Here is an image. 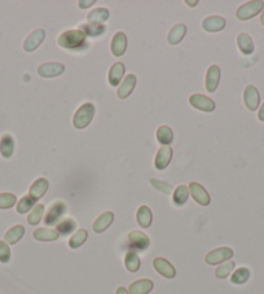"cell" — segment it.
I'll use <instances>...</instances> for the list:
<instances>
[{"mask_svg":"<svg viewBox=\"0 0 264 294\" xmlns=\"http://www.w3.org/2000/svg\"><path fill=\"white\" fill-rule=\"evenodd\" d=\"M86 38L87 36L80 30H69L61 34L60 38L57 39V43L61 48L75 51V49H82L87 47Z\"/></svg>","mask_w":264,"mask_h":294,"instance_id":"cell-1","label":"cell"},{"mask_svg":"<svg viewBox=\"0 0 264 294\" xmlns=\"http://www.w3.org/2000/svg\"><path fill=\"white\" fill-rule=\"evenodd\" d=\"M95 115V105L91 103H86L78 108L73 118V125L76 130H83V128L88 127L91 121L93 120Z\"/></svg>","mask_w":264,"mask_h":294,"instance_id":"cell-2","label":"cell"},{"mask_svg":"<svg viewBox=\"0 0 264 294\" xmlns=\"http://www.w3.org/2000/svg\"><path fill=\"white\" fill-rule=\"evenodd\" d=\"M264 8V3L261 0H253V2H248L243 6H241L240 8L237 9L236 17L240 21H248L251 19L253 17H255L256 14H259L261 12V9Z\"/></svg>","mask_w":264,"mask_h":294,"instance_id":"cell-3","label":"cell"},{"mask_svg":"<svg viewBox=\"0 0 264 294\" xmlns=\"http://www.w3.org/2000/svg\"><path fill=\"white\" fill-rule=\"evenodd\" d=\"M233 256V250H232L231 248H228V246L214 249V250H211L206 256V263L210 264V266H215V264L228 262Z\"/></svg>","mask_w":264,"mask_h":294,"instance_id":"cell-4","label":"cell"},{"mask_svg":"<svg viewBox=\"0 0 264 294\" xmlns=\"http://www.w3.org/2000/svg\"><path fill=\"white\" fill-rule=\"evenodd\" d=\"M66 210H68V207H66V205L64 204V202H55V204L49 207L48 212H47L46 217H44V223H46L47 226L58 224V221L65 215Z\"/></svg>","mask_w":264,"mask_h":294,"instance_id":"cell-5","label":"cell"},{"mask_svg":"<svg viewBox=\"0 0 264 294\" xmlns=\"http://www.w3.org/2000/svg\"><path fill=\"white\" fill-rule=\"evenodd\" d=\"M189 103L193 108L201 110V112H214L215 110V103L207 96L201 95V93H194L189 97Z\"/></svg>","mask_w":264,"mask_h":294,"instance_id":"cell-6","label":"cell"},{"mask_svg":"<svg viewBox=\"0 0 264 294\" xmlns=\"http://www.w3.org/2000/svg\"><path fill=\"white\" fill-rule=\"evenodd\" d=\"M65 66L60 63H46L38 68V74L42 78H56L64 74Z\"/></svg>","mask_w":264,"mask_h":294,"instance_id":"cell-7","label":"cell"},{"mask_svg":"<svg viewBox=\"0 0 264 294\" xmlns=\"http://www.w3.org/2000/svg\"><path fill=\"white\" fill-rule=\"evenodd\" d=\"M243 103H245L246 108L251 112H255L258 109L259 104H260V95H259V91L256 90L255 86H246L245 91H243Z\"/></svg>","mask_w":264,"mask_h":294,"instance_id":"cell-8","label":"cell"},{"mask_svg":"<svg viewBox=\"0 0 264 294\" xmlns=\"http://www.w3.org/2000/svg\"><path fill=\"white\" fill-rule=\"evenodd\" d=\"M188 188H189V193L192 194V197H193L194 201H196L197 204H199L201 206H209L210 201H211L210 194L207 193L206 189H205L199 183L196 182L191 183Z\"/></svg>","mask_w":264,"mask_h":294,"instance_id":"cell-9","label":"cell"},{"mask_svg":"<svg viewBox=\"0 0 264 294\" xmlns=\"http://www.w3.org/2000/svg\"><path fill=\"white\" fill-rule=\"evenodd\" d=\"M128 240H130L131 245L134 246L136 250L145 251L150 246V239L140 231L130 232L128 233Z\"/></svg>","mask_w":264,"mask_h":294,"instance_id":"cell-10","label":"cell"},{"mask_svg":"<svg viewBox=\"0 0 264 294\" xmlns=\"http://www.w3.org/2000/svg\"><path fill=\"white\" fill-rule=\"evenodd\" d=\"M44 38H46V31L43 29H36L34 30L30 35L26 38L24 43L25 52H34L42 43H43Z\"/></svg>","mask_w":264,"mask_h":294,"instance_id":"cell-11","label":"cell"},{"mask_svg":"<svg viewBox=\"0 0 264 294\" xmlns=\"http://www.w3.org/2000/svg\"><path fill=\"white\" fill-rule=\"evenodd\" d=\"M153 266H154L155 271H157L159 275H162L166 279H174L176 276V270L175 267L170 263L167 259L165 258H155L153 261Z\"/></svg>","mask_w":264,"mask_h":294,"instance_id":"cell-12","label":"cell"},{"mask_svg":"<svg viewBox=\"0 0 264 294\" xmlns=\"http://www.w3.org/2000/svg\"><path fill=\"white\" fill-rule=\"evenodd\" d=\"M226 19L220 16H210L202 22V29L207 33H219L226 28Z\"/></svg>","mask_w":264,"mask_h":294,"instance_id":"cell-13","label":"cell"},{"mask_svg":"<svg viewBox=\"0 0 264 294\" xmlns=\"http://www.w3.org/2000/svg\"><path fill=\"white\" fill-rule=\"evenodd\" d=\"M172 158V148L170 145H164L161 149L158 150L155 155L154 166L157 170H165L170 165Z\"/></svg>","mask_w":264,"mask_h":294,"instance_id":"cell-14","label":"cell"},{"mask_svg":"<svg viewBox=\"0 0 264 294\" xmlns=\"http://www.w3.org/2000/svg\"><path fill=\"white\" fill-rule=\"evenodd\" d=\"M220 82V68L218 65H211L206 73V90L209 92H215Z\"/></svg>","mask_w":264,"mask_h":294,"instance_id":"cell-15","label":"cell"},{"mask_svg":"<svg viewBox=\"0 0 264 294\" xmlns=\"http://www.w3.org/2000/svg\"><path fill=\"white\" fill-rule=\"evenodd\" d=\"M127 48V36L122 31H118L113 36L112 44H110V49H112V53L115 57H120L126 52Z\"/></svg>","mask_w":264,"mask_h":294,"instance_id":"cell-16","label":"cell"},{"mask_svg":"<svg viewBox=\"0 0 264 294\" xmlns=\"http://www.w3.org/2000/svg\"><path fill=\"white\" fill-rule=\"evenodd\" d=\"M49 187V182L46 179V178H39L35 182L33 183V185L30 187V192H29V196L33 197L35 201H38L39 199L44 196L48 191Z\"/></svg>","mask_w":264,"mask_h":294,"instance_id":"cell-17","label":"cell"},{"mask_svg":"<svg viewBox=\"0 0 264 294\" xmlns=\"http://www.w3.org/2000/svg\"><path fill=\"white\" fill-rule=\"evenodd\" d=\"M154 288V284L149 279H140L132 283L128 288L130 294H149Z\"/></svg>","mask_w":264,"mask_h":294,"instance_id":"cell-18","label":"cell"},{"mask_svg":"<svg viewBox=\"0 0 264 294\" xmlns=\"http://www.w3.org/2000/svg\"><path fill=\"white\" fill-rule=\"evenodd\" d=\"M114 222V214L112 211H105L101 214L93 223V231L96 233H103L104 231H107L110 227V224Z\"/></svg>","mask_w":264,"mask_h":294,"instance_id":"cell-19","label":"cell"},{"mask_svg":"<svg viewBox=\"0 0 264 294\" xmlns=\"http://www.w3.org/2000/svg\"><path fill=\"white\" fill-rule=\"evenodd\" d=\"M135 86H136V75L130 74V75L126 76L122 85L118 88V97L122 99V100L127 99L132 93V91L135 90Z\"/></svg>","mask_w":264,"mask_h":294,"instance_id":"cell-20","label":"cell"},{"mask_svg":"<svg viewBox=\"0 0 264 294\" xmlns=\"http://www.w3.org/2000/svg\"><path fill=\"white\" fill-rule=\"evenodd\" d=\"M109 17H110L109 9L96 8V9H93L91 13H88L87 21L90 25H96V26H98V25H103L104 22L108 21Z\"/></svg>","mask_w":264,"mask_h":294,"instance_id":"cell-21","label":"cell"},{"mask_svg":"<svg viewBox=\"0 0 264 294\" xmlns=\"http://www.w3.org/2000/svg\"><path fill=\"white\" fill-rule=\"evenodd\" d=\"M125 65L122 63H115L114 65L110 68L109 70V75H108V79H109V85L113 86V87H117L119 86V83L122 82V78L125 75Z\"/></svg>","mask_w":264,"mask_h":294,"instance_id":"cell-22","label":"cell"},{"mask_svg":"<svg viewBox=\"0 0 264 294\" xmlns=\"http://www.w3.org/2000/svg\"><path fill=\"white\" fill-rule=\"evenodd\" d=\"M14 152V139L9 133H4L0 138V154L4 158H11Z\"/></svg>","mask_w":264,"mask_h":294,"instance_id":"cell-23","label":"cell"},{"mask_svg":"<svg viewBox=\"0 0 264 294\" xmlns=\"http://www.w3.org/2000/svg\"><path fill=\"white\" fill-rule=\"evenodd\" d=\"M237 46L240 48L241 53L249 56L254 52V42L251 36L246 33H241L237 36Z\"/></svg>","mask_w":264,"mask_h":294,"instance_id":"cell-24","label":"cell"},{"mask_svg":"<svg viewBox=\"0 0 264 294\" xmlns=\"http://www.w3.org/2000/svg\"><path fill=\"white\" fill-rule=\"evenodd\" d=\"M187 34V26L184 24H179L175 25L174 28L171 29V31L169 33V36H167V41L171 46H176L180 42L184 39Z\"/></svg>","mask_w":264,"mask_h":294,"instance_id":"cell-25","label":"cell"},{"mask_svg":"<svg viewBox=\"0 0 264 294\" xmlns=\"http://www.w3.org/2000/svg\"><path fill=\"white\" fill-rule=\"evenodd\" d=\"M136 219L140 227H143V228H149L153 221L152 210L148 206H145V205H143V206H140L139 209H137Z\"/></svg>","mask_w":264,"mask_h":294,"instance_id":"cell-26","label":"cell"},{"mask_svg":"<svg viewBox=\"0 0 264 294\" xmlns=\"http://www.w3.org/2000/svg\"><path fill=\"white\" fill-rule=\"evenodd\" d=\"M25 234V227L21 226V224H17V226H13L11 229H8L4 236V241L9 245H14L19 241V240L24 237Z\"/></svg>","mask_w":264,"mask_h":294,"instance_id":"cell-27","label":"cell"},{"mask_svg":"<svg viewBox=\"0 0 264 294\" xmlns=\"http://www.w3.org/2000/svg\"><path fill=\"white\" fill-rule=\"evenodd\" d=\"M34 239L38 240V241H56V240L60 237V233H58L56 229H51V228H38L34 231L33 233Z\"/></svg>","mask_w":264,"mask_h":294,"instance_id":"cell-28","label":"cell"},{"mask_svg":"<svg viewBox=\"0 0 264 294\" xmlns=\"http://www.w3.org/2000/svg\"><path fill=\"white\" fill-rule=\"evenodd\" d=\"M125 266L130 272H137L140 270V266H141V262H140L139 256L136 254V251L130 250L125 257Z\"/></svg>","mask_w":264,"mask_h":294,"instance_id":"cell-29","label":"cell"},{"mask_svg":"<svg viewBox=\"0 0 264 294\" xmlns=\"http://www.w3.org/2000/svg\"><path fill=\"white\" fill-rule=\"evenodd\" d=\"M188 199H189V188L187 185H179V187L174 191L172 201H174V204L176 205V206H182V205H186Z\"/></svg>","mask_w":264,"mask_h":294,"instance_id":"cell-30","label":"cell"},{"mask_svg":"<svg viewBox=\"0 0 264 294\" xmlns=\"http://www.w3.org/2000/svg\"><path fill=\"white\" fill-rule=\"evenodd\" d=\"M157 140L164 145H170L174 142V132L169 126H161L157 130Z\"/></svg>","mask_w":264,"mask_h":294,"instance_id":"cell-31","label":"cell"},{"mask_svg":"<svg viewBox=\"0 0 264 294\" xmlns=\"http://www.w3.org/2000/svg\"><path fill=\"white\" fill-rule=\"evenodd\" d=\"M250 279V270L246 268V267H240L237 268L231 276V283L234 284V285H242L246 281Z\"/></svg>","mask_w":264,"mask_h":294,"instance_id":"cell-32","label":"cell"},{"mask_svg":"<svg viewBox=\"0 0 264 294\" xmlns=\"http://www.w3.org/2000/svg\"><path fill=\"white\" fill-rule=\"evenodd\" d=\"M80 31L82 33H85L86 36H91V38H97V36H101L105 34V31H107V28L104 26V25H98V26H96V25H82L80 26Z\"/></svg>","mask_w":264,"mask_h":294,"instance_id":"cell-33","label":"cell"},{"mask_svg":"<svg viewBox=\"0 0 264 294\" xmlns=\"http://www.w3.org/2000/svg\"><path fill=\"white\" fill-rule=\"evenodd\" d=\"M87 239L88 232L86 231V229H79V231H76L75 233L70 237V240H69V246H70L71 249L80 248V246L87 241Z\"/></svg>","mask_w":264,"mask_h":294,"instance_id":"cell-34","label":"cell"},{"mask_svg":"<svg viewBox=\"0 0 264 294\" xmlns=\"http://www.w3.org/2000/svg\"><path fill=\"white\" fill-rule=\"evenodd\" d=\"M36 201L31 196H24L17 204L16 210L18 214H26L29 212V210H33L35 206Z\"/></svg>","mask_w":264,"mask_h":294,"instance_id":"cell-35","label":"cell"},{"mask_svg":"<svg viewBox=\"0 0 264 294\" xmlns=\"http://www.w3.org/2000/svg\"><path fill=\"white\" fill-rule=\"evenodd\" d=\"M43 215H44V205L42 204L35 205L28 217L29 224H31V226H36V224H39V222L42 221Z\"/></svg>","mask_w":264,"mask_h":294,"instance_id":"cell-36","label":"cell"},{"mask_svg":"<svg viewBox=\"0 0 264 294\" xmlns=\"http://www.w3.org/2000/svg\"><path fill=\"white\" fill-rule=\"evenodd\" d=\"M76 228V223L73 219H64L61 223L57 224V232L63 236H68V234L73 233Z\"/></svg>","mask_w":264,"mask_h":294,"instance_id":"cell-37","label":"cell"},{"mask_svg":"<svg viewBox=\"0 0 264 294\" xmlns=\"http://www.w3.org/2000/svg\"><path fill=\"white\" fill-rule=\"evenodd\" d=\"M234 267H236V263L232 261H228V262H224L223 264H220V266L216 268L215 271V276L218 279H226L228 278L229 275H231L232 271L234 270Z\"/></svg>","mask_w":264,"mask_h":294,"instance_id":"cell-38","label":"cell"},{"mask_svg":"<svg viewBox=\"0 0 264 294\" xmlns=\"http://www.w3.org/2000/svg\"><path fill=\"white\" fill-rule=\"evenodd\" d=\"M17 204V197L13 193H0V209H11Z\"/></svg>","mask_w":264,"mask_h":294,"instance_id":"cell-39","label":"cell"},{"mask_svg":"<svg viewBox=\"0 0 264 294\" xmlns=\"http://www.w3.org/2000/svg\"><path fill=\"white\" fill-rule=\"evenodd\" d=\"M150 184H152L155 189L162 192V193H166V194L172 193V187L169 184V183L161 182V180H158V179H150Z\"/></svg>","mask_w":264,"mask_h":294,"instance_id":"cell-40","label":"cell"},{"mask_svg":"<svg viewBox=\"0 0 264 294\" xmlns=\"http://www.w3.org/2000/svg\"><path fill=\"white\" fill-rule=\"evenodd\" d=\"M11 261V249L6 241L0 240V262L2 263H8Z\"/></svg>","mask_w":264,"mask_h":294,"instance_id":"cell-41","label":"cell"},{"mask_svg":"<svg viewBox=\"0 0 264 294\" xmlns=\"http://www.w3.org/2000/svg\"><path fill=\"white\" fill-rule=\"evenodd\" d=\"M93 4H95V0H80L78 3L79 8L82 9H86V8H90V7H92Z\"/></svg>","mask_w":264,"mask_h":294,"instance_id":"cell-42","label":"cell"},{"mask_svg":"<svg viewBox=\"0 0 264 294\" xmlns=\"http://www.w3.org/2000/svg\"><path fill=\"white\" fill-rule=\"evenodd\" d=\"M258 118H259V121H261V122H264V103H263V105H261L260 110H259Z\"/></svg>","mask_w":264,"mask_h":294,"instance_id":"cell-43","label":"cell"},{"mask_svg":"<svg viewBox=\"0 0 264 294\" xmlns=\"http://www.w3.org/2000/svg\"><path fill=\"white\" fill-rule=\"evenodd\" d=\"M115 294H130V293H128V290L126 288H123V286H119V288L117 289V291H115Z\"/></svg>","mask_w":264,"mask_h":294,"instance_id":"cell-44","label":"cell"},{"mask_svg":"<svg viewBox=\"0 0 264 294\" xmlns=\"http://www.w3.org/2000/svg\"><path fill=\"white\" fill-rule=\"evenodd\" d=\"M186 3L188 4L189 7H196L197 4H198V2H197V0H194V2H192V0H187Z\"/></svg>","mask_w":264,"mask_h":294,"instance_id":"cell-45","label":"cell"},{"mask_svg":"<svg viewBox=\"0 0 264 294\" xmlns=\"http://www.w3.org/2000/svg\"><path fill=\"white\" fill-rule=\"evenodd\" d=\"M260 22H261V25L264 26V11H263V13H261V17H260Z\"/></svg>","mask_w":264,"mask_h":294,"instance_id":"cell-46","label":"cell"}]
</instances>
